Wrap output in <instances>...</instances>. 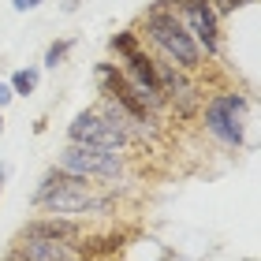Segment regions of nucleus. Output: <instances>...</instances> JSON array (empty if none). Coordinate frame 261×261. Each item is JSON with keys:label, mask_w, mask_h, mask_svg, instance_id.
Segmentation results:
<instances>
[{"label": "nucleus", "mask_w": 261, "mask_h": 261, "mask_svg": "<svg viewBox=\"0 0 261 261\" xmlns=\"http://www.w3.org/2000/svg\"><path fill=\"white\" fill-rule=\"evenodd\" d=\"M82 224L71 217H34L19 228V243H75Z\"/></svg>", "instance_id": "6e6552de"}, {"label": "nucleus", "mask_w": 261, "mask_h": 261, "mask_svg": "<svg viewBox=\"0 0 261 261\" xmlns=\"http://www.w3.org/2000/svg\"><path fill=\"white\" fill-rule=\"evenodd\" d=\"M56 191H93L90 187V179H82V175H71V172H64V168H53L41 175V183H38V191H34V205H38L41 198H49V194H56Z\"/></svg>", "instance_id": "9d476101"}, {"label": "nucleus", "mask_w": 261, "mask_h": 261, "mask_svg": "<svg viewBox=\"0 0 261 261\" xmlns=\"http://www.w3.org/2000/svg\"><path fill=\"white\" fill-rule=\"evenodd\" d=\"M71 38H64V41H53L49 49H45V67H60L64 60H67V53H71Z\"/></svg>", "instance_id": "ddd939ff"}, {"label": "nucleus", "mask_w": 261, "mask_h": 261, "mask_svg": "<svg viewBox=\"0 0 261 261\" xmlns=\"http://www.w3.org/2000/svg\"><path fill=\"white\" fill-rule=\"evenodd\" d=\"M11 97H15V93H11V86H8V82H0V109H4Z\"/></svg>", "instance_id": "dca6fc26"}, {"label": "nucleus", "mask_w": 261, "mask_h": 261, "mask_svg": "<svg viewBox=\"0 0 261 261\" xmlns=\"http://www.w3.org/2000/svg\"><path fill=\"white\" fill-rule=\"evenodd\" d=\"M38 205L49 217H97V213H112L116 209V194H93V191H56L49 198H41Z\"/></svg>", "instance_id": "423d86ee"}, {"label": "nucleus", "mask_w": 261, "mask_h": 261, "mask_svg": "<svg viewBox=\"0 0 261 261\" xmlns=\"http://www.w3.org/2000/svg\"><path fill=\"white\" fill-rule=\"evenodd\" d=\"M8 86H11V93H15V97H30V93L38 90V67H22V71H15Z\"/></svg>", "instance_id": "9b49d317"}, {"label": "nucleus", "mask_w": 261, "mask_h": 261, "mask_svg": "<svg viewBox=\"0 0 261 261\" xmlns=\"http://www.w3.org/2000/svg\"><path fill=\"white\" fill-rule=\"evenodd\" d=\"M67 142H75V146H97V149H120L130 146V135L123 127H116L109 123L97 109H86V112H79L75 120L67 123Z\"/></svg>", "instance_id": "39448f33"}, {"label": "nucleus", "mask_w": 261, "mask_h": 261, "mask_svg": "<svg viewBox=\"0 0 261 261\" xmlns=\"http://www.w3.org/2000/svg\"><path fill=\"white\" fill-rule=\"evenodd\" d=\"M246 4H254V0H209V8L217 11V19L220 15H231L235 8H246Z\"/></svg>", "instance_id": "4468645a"}, {"label": "nucleus", "mask_w": 261, "mask_h": 261, "mask_svg": "<svg viewBox=\"0 0 261 261\" xmlns=\"http://www.w3.org/2000/svg\"><path fill=\"white\" fill-rule=\"evenodd\" d=\"M146 34L153 38V45L164 53V60H172L179 71H198L201 67V49L194 45V38L187 34V27L179 22L175 11H157L146 8Z\"/></svg>", "instance_id": "f257e3e1"}, {"label": "nucleus", "mask_w": 261, "mask_h": 261, "mask_svg": "<svg viewBox=\"0 0 261 261\" xmlns=\"http://www.w3.org/2000/svg\"><path fill=\"white\" fill-rule=\"evenodd\" d=\"M0 130H4V116H0Z\"/></svg>", "instance_id": "a211bd4d"}, {"label": "nucleus", "mask_w": 261, "mask_h": 261, "mask_svg": "<svg viewBox=\"0 0 261 261\" xmlns=\"http://www.w3.org/2000/svg\"><path fill=\"white\" fill-rule=\"evenodd\" d=\"M56 168H64L71 175H82V179H116L123 175L127 161L120 149H97V146H75L67 142L56 157Z\"/></svg>", "instance_id": "f03ea898"}, {"label": "nucleus", "mask_w": 261, "mask_h": 261, "mask_svg": "<svg viewBox=\"0 0 261 261\" xmlns=\"http://www.w3.org/2000/svg\"><path fill=\"white\" fill-rule=\"evenodd\" d=\"M179 11H183L179 22L194 38L201 56H217L220 53V19H217V11L209 8V0H183Z\"/></svg>", "instance_id": "0eeeda50"}, {"label": "nucleus", "mask_w": 261, "mask_h": 261, "mask_svg": "<svg viewBox=\"0 0 261 261\" xmlns=\"http://www.w3.org/2000/svg\"><path fill=\"white\" fill-rule=\"evenodd\" d=\"M0 191H4V164H0Z\"/></svg>", "instance_id": "f3484780"}, {"label": "nucleus", "mask_w": 261, "mask_h": 261, "mask_svg": "<svg viewBox=\"0 0 261 261\" xmlns=\"http://www.w3.org/2000/svg\"><path fill=\"white\" fill-rule=\"evenodd\" d=\"M109 49L116 53V60H123V56H130L135 49H142V45H138V34L135 30H120V34H112V38H109Z\"/></svg>", "instance_id": "f8f14e48"}, {"label": "nucleus", "mask_w": 261, "mask_h": 261, "mask_svg": "<svg viewBox=\"0 0 261 261\" xmlns=\"http://www.w3.org/2000/svg\"><path fill=\"white\" fill-rule=\"evenodd\" d=\"M97 86H101V93H105V101H116L135 123H142V127L153 123V109L146 105L142 90H138L116 64H97Z\"/></svg>", "instance_id": "7ed1b4c3"}, {"label": "nucleus", "mask_w": 261, "mask_h": 261, "mask_svg": "<svg viewBox=\"0 0 261 261\" xmlns=\"http://www.w3.org/2000/svg\"><path fill=\"white\" fill-rule=\"evenodd\" d=\"M243 112H246V97L243 93H217L205 105V130L224 146L239 149L243 146Z\"/></svg>", "instance_id": "20e7f679"}, {"label": "nucleus", "mask_w": 261, "mask_h": 261, "mask_svg": "<svg viewBox=\"0 0 261 261\" xmlns=\"http://www.w3.org/2000/svg\"><path fill=\"white\" fill-rule=\"evenodd\" d=\"M38 4H45V0H11V8H15V11H34Z\"/></svg>", "instance_id": "2eb2a0df"}, {"label": "nucleus", "mask_w": 261, "mask_h": 261, "mask_svg": "<svg viewBox=\"0 0 261 261\" xmlns=\"http://www.w3.org/2000/svg\"><path fill=\"white\" fill-rule=\"evenodd\" d=\"M82 257L75 243H15L8 261H75Z\"/></svg>", "instance_id": "1a4fd4ad"}]
</instances>
